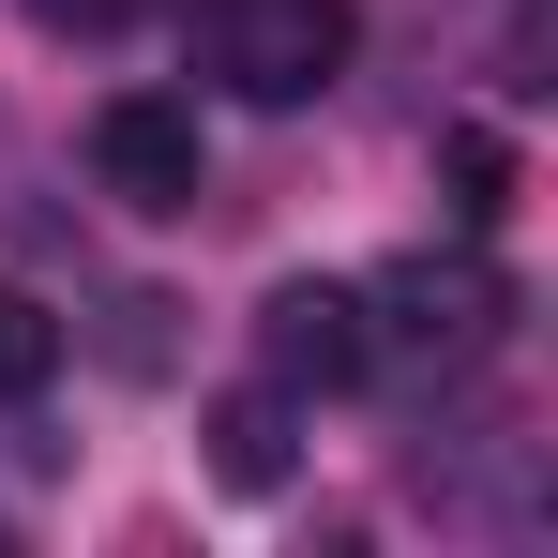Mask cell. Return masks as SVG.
<instances>
[{"label":"cell","mask_w":558,"mask_h":558,"mask_svg":"<svg viewBox=\"0 0 558 558\" xmlns=\"http://www.w3.org/2000/svg\"><path fill=\"white\" fill-rule=\"evenodd\" d=\"M257 363H272L287 392H348V377H363V287L348 272H287L272 302H257Z\"/></svg>","instance_id":"cell-4"},{"label":"cell","mask_w":558,"mask_h":558,"mask_svg":"<svg viewBox=\"0 0 558 558\" xmlns=\"http://www.w3.org/2000/svg\"><path fill=\"white\" fill-rule=\"evenodd\" d=\"M92 182L121 211H196L211 196V136H196L182 92H106L92 106Z\"/></svg>","instance_id":"cell-3"},{"label":"cell","mask_w":558,"mask_h":558,"mask_svg":"<svg viewBox=\"0 0 558 558\" xmlns=\"http://www.w3.org/2000/svg\"><path fill=\"white\" fill-rule=\"evenodd\" d=\"M46 31H121V15H151V0H31Z\"/></svg>","instance_id":"cell-9"},{"label":"cell","mask_w":558,"mask_h":558,"mask_svg":"<svg viewBox=\"0 0 558 558\" xmlns=\"http://www.w3.org/2000/svg\"><path fill=\"white\" fill-rule=\"evenodd\" d=\"M106 317H121V332H106V363H136V377L167 363V302H151V287H121V302H106Z\"/></svg>","instance_id":"cell-8"},{"label":"cell","mask_w":558,"mask_h":558,"mask_svg":"<svg viewBox=\"0 0 558 558\" xmlns=\"http://www.w3.org/2000/svg\"><path fill=\"white\" fill-rule=\"evenodd\" d=\"M438 182H453V227H468V242H498V211H513V151H498L483 121L438 136Z\"/></svg>","instance_id":"cell-6"},{"label":"cell","mask_w":558,"mask_h":558,"mask_svg":"<svg viewBox=\"0 0 558 558\" xmlns=\"http://www.w3.org/2000/svg\"><path fill=\"white\" fill-rule=\"evenodd\" d=\"M61 348H76V332H61L31 287H0V408H31V392L61 377Z\"/></svg>","instance_id":"cell-7"},{"label":"cell","mask_w":558,"mask_h":558,"mask_svg":"<svg viewBox=\"0 0 558 558\" xmlns=\"http://www.w3.org/2000/svg\"><path fill=\"white\" fill-rule=\"evenodd\" d=\"M513 332V272L483 257V242H423V257H392V272H363V377H468L483 348Z\"/></svg>","instance_id":"cell-1"},{"label":"cell","mask_w":558,"mask_h":558,"mask_svg":"<svg viewBox=\"0 0 558 558\" xmlns=\"http://www.w3.org/2000/svg\"><path fill=\"white\" fill-rule=\"evenodd\" d=\"M196 61L227 106H317L363 61V0H196Z\"/></svg>","instance_id":"cell-2"},{"label":"cell","mask_w":558,"mask_h":558,"mask_svg":"<svg viewBox=\"0 0 558 558\" xmlns=\"http://www.w3.org/2000/svg\"><path fill=\"white\" fill-rule=\"evenodd\" d=\"M287 453H302V392H287V377H257V392H227V408H211V468H227L242 498L287 483Z\"/></svg>","instance_id":"cell-5"}]
</instances>
